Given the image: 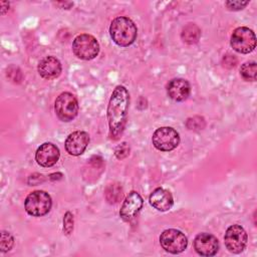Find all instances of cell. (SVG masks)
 Masks as SVG:
<instances>
[{
	"label": "cell",
	"mask_w": 257,
	"mask_h": 257,
	"mask_svg": "<svg viewBox=\"0 0 257 257\" xmlns=\"http://www.w3.org/2000/svg\"><path fill=\"white\" fill-rule=\"evenodd\" d=\"M160 243L167 252L179 254L187 248L188 239L184 233L177 229H167L161 234Z\"/></svg>",
	"instance_id": "8"
},
{
	"label": "cell",
	"mask_w": 257,
	"mask_h": 257,
	"mask_svg": "<svg viewBox=\"0 0 257 257\" xmlns=\"http://www.w3.org/2000/svg\"><path fill=\"white\" fill-rule=\"evenodd\" d=\"M154 147L162 152H170L176 149L180 144L178 132L170 126H162L155 131L152 137Z\"/></svg>",
	"instance_id": "6"
},
{
	"label": "cell",
	"mask_w": 257,
	"mask_h": 257,
	"mask_svg": "<svg viewBox=\"0 0 257 257\" xmlns=\"http://www.w3.org/2000/svg\"><path fill=\"white\" fill-rule=\"evenodd\" d=\"M52 201L48 193L44 191H34L30 193L24 203L25 211L33 217H41L46 215L51 209Z\"/></svg>",
	"instance_id": "3"
},
{
	"label": "cell",
	"mask_w": 257,
	"mask_h": 257,
	"mask_svg": "<svg viewBox=\"0 0 257 257\" xmlns=\"http://www.w3.org/2000/svg\"><path fill=\"white\" fill-rule=\"evenodd\" d=\"M231 46L239 53H249L256 47V36L248 27H238L231 35Z\"/></svg>",
	"instance_id": "7"
},
{
	"label": "cell",
	"mask_w": 257,
	"mask_h": 257,
	"mask_svg": "<svg viewBox=\"0 0 257 257\" xmlns=\"http://www.w3.org/2000/svg\"><path fill=\"white\" fill-rule=\"evenodd\" d=\"M14 244V239L12 237V235L8 232L3 231L1 233V239H0V249L2 252H6L9 251Z\"/></svg>",
	"instance_id": "20"
},
{
	"label": "cell",
	"mask_w": 257,
	"mask_h": 257,
	"mask_svg": "<svg viewBox=\"0 0 257 257\" xmlns=\"http://www.w3.org/2000/svg\"><path fill=\"white\" fill-rule=\"evenodd\" d=\"M16 70H17V67L12 66V68H11V66H10V67L7 69V76H9V77H10V76H11V73H12V72H15ZM13 74L15 75V73H13ZM17 74H19V75L21 74L20 70H18V71H17V73H16V77H10V79H11L12 81H14V82H16V81H17V82H19L21 79H20L19 77H17Z\"/></svg>",
	"instance_id": "24"
},
{
	"label": "cell",
	"mask_w": 257,
	"mask_h": 257,
	"mask_svg": "<svg viewBox=\"0 0 257 257\" xmlns=\"http://www.w3.org/2000/svg\"><path fill=\"white\" fill-rule=\"evenodd\" d=\"M109 34L115 44L125 47L135 42L138 29L130 18L125 16H118L111 21L109 26Z\"/></svg>",
	"instance_id": "2"
},
{
	"label": "cell",
	"mask_w": 257,
	"mask_h": 257,
	"mask_svg": "<svg viewBox=\"0 0 257 257\" xmlns=\"http://www.w3.org/2000/svg\"><path fill=\"white\" fill-rule=\"evenodd\" d=\"M248 3H249V1H239V0H236V1H227L225 3V5L228 7V9L235 11V10L243 9Z\"/></svg>",
	"instance_id": "23"
},
{
	"label": "cell",
	"mask_w": 257,
	"mask_h": 257,
	"mask_svg": "<svg viewBox=\"0 0 257 257\" xmlns=\"http://www.w3.org/2000/svg\"><path fill=\"white\" fill-rule=\"evenodd\" d=\"M194 249L201 256H213L218 252V239L209 233H200L194 240Z\"/></svg>",
	"instance_id": "10"
},
{
	"label": "cell",
	"mask_w": 257,
	"mask_h": 257,
	"mask_svg": "<svg viewBox=\"0 0 257 257\" xmlns=\"http://www.w3.org/2000/svg\"><path fill=\"white\" fill-rule=\"evenodd\" d=\"M105 197L109 203H116L122 197L121 187L115 184H110L105 190Z\"/></svg>",
	"instance_id": "19"
},
{
	"label": "cell",
	"mask_w": 257,
	"mask_h": 257,
	"mask_svg": "<svg viewBox=\"0 0 257 257\" xmlns=\"http://www.w3.org/2000/svg\"><path fill=\"white\" fill-rule=\"evenodd\" d=\"M38 72L45 79L57 77L61 72V63L54 56H46L38 63Z\"/></svg>",
	"instance_id": "16"
},
{
	"label": "cell",
	"mask_w": 257,
	"mask_h": 257,
	"mask_svg": "<svg viewBox=\"0 0 257 257\" xmlns=\"http://www.w3.org/2000/svg\"><path fill=\"white\" fill-rule=\"evenodd\" d=\"M226 248L233 254L241 253L247 245L248 236L246 231L240 225H231L224 236Z\"/></svg>",
	"instance_id": "9"
},
{
	"label": "cell",
	"mask_w": 257,
	"mask_h": 257,
	"mask_svg": "<svg viewBox=\"0 0 257 257\" xmlns=\"http://www.w3.org/2000/svg\"><path fill=\"white\" fill-rule=\"evenodd\" d=\"M200 36H201V30L194 23H188L186 26H184L181 33V37L183 41L188 44L197 43Z\"/></svg>",
	"instance_id": "17"
},
{
	"label": "cell",
	"mask_w": 257,
	"mask_h": 257,
	"mask_svg": "<svg viewBox=\"0 0 257 257\" xmlns=\"http://www.w3.org/2000/svg\"><path fill=\"white\" fill-rule=\"evenodd\" d=\"M150 204L158 211H168L174 204L173 196L170 191L164 188H157L153 191L149 198Z\"/></svg>",
	"instance_id": "14"
},
{
	"label": "cell",
	"mask_w": 257,
	"mask_h": 257,
	"mask_svg": "<svg viewBox=\"0 0 257 257\" xmlns=\"http://www.w3.org/2000/svg\"><path fill=\"white\" fill-rule=\"evenodd\" d=\"M89 143V136L83 131L71 133L65 140V150L71 156L81 155Z\"/></svg>",
	"instance_id": "13"
},
{
	"label": "cell",
	"mask_w": 257,
	"mask_h": 257,
	"mask_svg": "<svg viewBox=\"0 0 257 257\" xmlns=\"http://www.w3.org/2000/svg\"><path fill=\"white\" fill-rule=\"evenodd\" d=\"M142 207L143 198L138 192L132 191L122 203V206L119 210V216L123 221H131L138 215Z\"/></svg>",
	"instance_id": "12"
},
{
	"label": "cell",
	"mask_w": 257,
	"mask_h": 257,
	"mask_svg": "<svg viewBox=\"0 0 257 257\" xmlns=\"http://www.w3.org/2000/svg\"><path fill=\"white\" fill-rule=\"evenodd\" d=\"M63 230L65 234L69 235L73 230V216L70 212H66L63 218Z\"/></svg>",
	"instance_id": "21"
},
{
	"label": "cell",
	"mask_w": 257,
	"mask_h": 257,
	"mask_svg": "<svg viewBox=\"0 0 257 257\" xmlns=\"http://www.w3.org/2000/svg\"><path fill=\"white\" fill-rule=\"evenodd\" d=\"M257 73V64L255 61H248L242 64L240 68V74L243 79L247 81H255Z\"/></svg>",
	"instance_id": "18"
},
{
	"label": "cell",
	"mask_w": 257,
	"mask_h": 257,
	"mask_svg": "<svg viewBox=\"0 0 257 257\" xmlns=\"http://www.w3.org/2000/svg\"><path fill=\"white\" fill-rule=\"evenodd\" d=\"M190 83L183 78L172 79L167 86L169 96L176 101H183L190 95Z\"/></svg>",
	"instance_id": "15"
},
{
	"label": "cell",
	"mask_w": 257,
	"mask_h": 257,
	"mask_svg": "<svg viewBox=\"0 0 257 257\" xmlns=\"http://www.w3.org/2000/svg\"><path fill=\"white\" fill-rule=\"evenodd\" d=\"M72 51L80 59H93L99 52V44L95 37L90 34H80L72 42Z\"/></svg>",
	"instance_id": "4"
},
{
	"label": "cell",
	"mask_w": 257,
	"mask_h": 257,
	"mask_svg": "<svg viewBox=\"0 0 257 257\" xmlns=\"http://www.w3.org/2000/svg\"><path fill=\"white\" fill-rule=\"evenodd\" d=\"M54 110L60 120H72L78 112V102L76 97L70 92L60 93L55 99Z\"/></svg>",
	"instance_id": "5"
},
{
	"label": "cell",
	"mask_w": 257,
	"mask_h": 257,
	"mask_svg": "<svg viewBox=\"0 0 257 257\" xmlns=\"http://www.w3.org/2000/svg\"><path fill=\"white\" fill-rule=\"evenodd\" d=\"M130 154V147L127 145V143H121L119 146H117L115 148L114 151V155L117 159H123L125 158L127 155Z\"/></svg>",
	"instance_id": "22"
},
{
	"label": "cell",
	"mask_w": 257,
	"mask_h": 257,
	"mask_svg": "<svg viewBox=\"0 0 257 257\" xmlns=\"http://www.w3.org/2000/svg\"><path fill=\"white\" fill-rule=\"evenodd\" d=\"M59 156V149L55 145L51 143H44L37 149L35 153V160L41 167L49 168L57 163Z\"/></svg>",
	"instance_id": "11"
},
{
	"label": "cell",
	"mask_w": 257,
	"mask_h": 257,
	"mask_svg": "<svg viewBox=\"0 0 257 257\" xmlns=\"http://www.w3.org/2000/svg\"><path fill=\"white\" fill-rule=\"evenodd\" d=\"M130 104V94L122 85H117L109 98L107 105V120L109 127V137L116 141L122 135L125 124Z\"/></svg>",
	"instance_id": "1"
}]
</instances>
